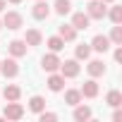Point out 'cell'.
<instances>
[{
    "label": "cell",
    "mask_w": 122,
    "mask_h": 122,
    "mask_svg": "<svg viewBox=\"0 0 122 122\" xmlns=\"http://www.w3.org/2000/svg\"><path fill=\"white\" fill-rule=\"evenodd\" d=\"M60 74L65 79H72L79 74V62L77 60H65V62H60Z\"/></svg>",
    "instance_id": "obj_3"
},
{
    "label": "cell",
    "mask_w": 122,
    "mask_h": 122,
    "mask_svg": "<svg viewBox=\"0 0 122 122\" xmlns=\"http://www.w3.org/2000/svg\"><path fill=\"white\" fill-rule=\"evenodd\" d=\"M108 17L112 19V24H120V22H122V7H112V10L108 12Z\"/></svg>",
    "instance_id": "obj_25"
},
{
    "label": "cell",
    "mask_w": 122,
    "mask_h": 122,
    "mask_svg": "<svg viewBox=\"0 0 122 122\" xmlns=\"http://www.w3.org/2000/svg\"><path fill=\"white\" fill-rule=\"evenodd\" d=\"M89 46H91V50H96V53H105V50L110 48V38L103 36V34H98V36H93V41H91Z\"/></svg>",
    "instance_id": "obj_7"
},
{
    "label": "cell",
    "mask_w": 122,
    "mask_h": 122,
    "mask_svg": "<svg viewBox=\"0 0 122 122\" xmlns=\"http://www.w3.org/2000/svg\"><path fill=\"white\" fill-rule=\"evenodd\" d=\"M89 19H103L105 15H108V7H105V3L103 0H91L89 3Z\"/></svg>",
    "instance_id": "obj_1"
},
{
    "label": "cell",
    "mask_w": 122,
    "mask_h": 122,
    "mask_svg": "<svg viewBox=\"0 0 122 122\" xmlns=\"http://www.w3.org/2000/svg\"><path fill=\"white\" fill-rule=\"evenodd\" d=\"M89 74L96 79V77H103L105 74V65H103V60H91V62H89Z\"/></svg>",
    "instance_id": "obj_14"
},
{
    "label": "cell",
    "mask_w": 122,
    "mask_h": 122,
    "mask_svg": "<svg viewBox=\"0 0 122 122\" xmlns=\"http://www.w3.org/2000/svg\"><path fill=\"white\" fill-rule=\"evenodd\" d=\"M70 10H72V3H70V0H55V12H57L60 17L70 15Z\"/></svg>",
    "instance_id": "obj_20"
},
{
    "label": "cell",
    "mask_w": 122,
    "mask_h": 122,
    "mask_svg": "<svg viewBox=\"0 0 122 122\" xmlns=\"http://www.w3.org/2000/svg\"><path fill=\"white\" fill-rule=\"evenodd\" d=\"M0 26H3V22H0Z\"/></svg>",
    "instance_id": "obj_32"
},
{
    "label": "cell",
    "mask_w": 122,
    "mask_h": 122,
    "mask_svg": "<svg viewBox=\"0 0 122 122\" xmlns=\"http://www.w3.org/2000/svg\"><path fill=\"white\" fill-rule=\"evenodd\" d=\"M65 103H70V105L81 103V91H79V89H70V91L65 93Z\"/></svg>",
    "instance_id": "obj_21"
},
{
    "label": "cell",
    "mask_w": 122,
    "mask_h": 122,
    "mask_svg": "<svg viewBox=\"0 0 122 122\" xmlns=\"http://www.w3.org/2000/svg\"><path fill=\"white\" fill-rule=\"evenodd\" d=\"M79 91H81V98H96V96H98V84H96V79L84 81V86H81Z\"/></svg>",
    "instance_id": "obj_10"
},
{
    "label": "cell",
    "mask_w": 122,
    "mask_h": 122,
    "mask_svg": "<svg viewBox=\"0 0 122 122\" xmlns=\"http://www.w3.org/2000/svg\"><path fill=\"white\" fill-rule=\"evenodd\" d=\"M0 72H3L7 79H12V77H17L19 74V67H17V60L15 57H10V60H3L0 62Z\"/></svg>",
    "instance_id": "obj_6"
},
{
    "label": "cell",
    "mask_w": 122,
    "mask_h": 122,
    "mask_svg": "<svg viewBox=\"0 0 122 122\" xmlns=\"http://www.w3.org/2000/svg\"><path fill=\"white\" fill-rule=\"evenodd\" d=\"M26 48H29L26 41H19V38H17V41H10V46H7V50H10L12 57H22V55H26Z\"/></svg>",
    "instance_id": "obj_9"
},
{
    "label": "cell",
    "mask_w": 122,
    "mask_h": 122,
    "mask_svg": "<svg viewBox=\"0 0 122 122\" xmlns=\"http://www.w3.org/2000/svg\"><path fill=\"white\" fill-rule=\"evenodd\" d=\"M24 41H26V46H41L43 43V36H41L38 29H29L26 36H24Z\"/></svg>",
    "instance_id": "obj_16"
},
{
    "label": "cell",
    "mask_w": 122,
    "mask_h": 122,
    "mask_svg": "<svg viewBox=\"0 0 122 122\" xmlns=\"http://www.w3.org/2000/svg\"><path fill=\"white\" fill-rule=\"evenodd\" d=\"M112 120H115V122H120V120H122V110H120V108H115V112H112Z\"/></svg>",
    "instance_id": "obj_28"
},
{
    "label": "cell",
    "mask_w": 122,
    "mask_h": 122,
    "mask_svg": "<svg viewBox=\"0 0 122 122\" xmlns=\"http://www.w3.org/2000/svg\"><path fill=\"white\" fill-rule=\"evenodd\" d=\"M89 15H84V12H74L72 15V26L79 31V29H89Z\"/></svg>",
    "instance_id": "obj_12"
},
{
    "label": "cell",
    "mask_w": 122,
    "mask_h": 122,
    "mask_svg": "<svg viewBox=\"0 0 122 122\" xmlns=\"http://www.w3.org/2000/svg\"><path fill=\"white\" fill-rule=\"evenodd\" d=\"M31 15H34V19H48V15H50L48 3H46V0H38V3L31 7Z\"/></svg>",
    "instance_id": "obj_8"
},
{
    "label": "cell",
    "mask_w": 122,
    "mask_h": 122,
    "mask_svg": "<svg viewBox=\"0 0 122 122\" xmlns=\"http://www.w3.org/2000/svg\"><path fill=\"white\" fill-rule=\"evenodd\" d=\"M41 67L46 70V72H57L60 70V57L50 50L48 55H43V60H41Z\"/></svg>",
    "instance_id": "obj_5"
},
{
    "label": "cell",
    "mask_w": 122,
    "mask_h": 122,
    "mask_svg": "<svg viewBox=\"0 0 122 122\" xmlns=\"http://www.w3.org/2000/svg\"><path fill=\"white\" fill-rule=\"evenodd\" d=\"M22 24H24V19H22L19 12H7V15L3 17V26H7L10 31H17Z\"/></svg>",
    "instance_id": "obj_4"
},
{
    "label": "cell",
    "mask_w": 122,
    "mask_h": 122,
    "mask_svg": "<svg viewBox=\"0 0 122 122\" xmlns=\"http://www.w3.org/2000/svg\"><path fill=\"white\" fill-rule=\"evenodd\" d=\"M115 62H122V46L115 48Z\"/></svg>",
    "instance_id": "obj_27"
},
{
    "label": "cell",
    "mask_w": 122,
    "mask_h": 122,
    "mask_svg": "<svg viewBox=\"0 0 122 122\" xmlns=\"http://www.w3.org/2000/svg\"><path fill=\"white\" fill-rule=\"evenodd\" d=\"M60 38H62L65 43H70V41H74L77 38V29L72 26V24H62V26H60V34H57Z\"/></svg>",
    "instance_id": "obj_13"
},
{
    "label": "cell",
    "mask_w": 122,
    "mask_h": 122,
    "mask_svg": "<svg viewBox=\"0 0 122 122\" xmlns=\"http://www.w3.org/2000/svg\"><path fill=\"white\" fill-rule=\"evenodd\" d=\"M48 48H50L53 53H60V50L65 48V41L60 38V36H50V38H48Z\"/></svg>",
    "instance_id": "obj_22"
},
{
    "label": "cell",
    "mask_w": 122,
    "mask_h": 122,
    "mask_svg": "<svg viewBox=\"0 0 122 122\" xmlns=\"http://www.w3.org/2000/svg\"><path fill=\"white\" fill-rule=\"evenodd\" d=\"M105 103H108V105H112V108H120V105H122V93H120V91H115V89H112V91H108Z\"/></svg>",
    "instance_id": "obj_19"
},
{
    "label": "cell",
    "mask_w": 122,
    "mask_h": 122,
    "mask_svg": "<svg viewBox=\"0 0 122 122\" xmlns=\"http://www.w3.org/2000/svg\"><path fill=\"white\" fill-rule=\"evenodd\" d=\"M62 86H65V77H62V74L50 72V77H48V89L57 93V91H62Z\"/></svg>",
    "instance_id": "obj_11"
},
{
    "label": "cell",
    "mask_w": 122,
    "mask_h": 122,
    "mask_svg": "<svg viewBox=\"0 0 122 122\" xmlns=\"http://www.w3.org/2000/svg\"><path fill=\"white\" fill-rule=\"evenodd\" d=\"M7 3H12V5H19V3H22V0H7Z\"/></svg>",
    "instance_id": "obj_30"
},
{
    "label": "cell",
    "mask_w": 122,
    "mask_h": 122,
    "mask_svg": "<svg viewBox=\"0 0 122 122\" xmlns=\"http://www.w3.org/2000/svg\"><path fill=\"white\" fill-rule=\"evenodd\" d=\"M103 3H112V0H103Z\"/></svg>",
    "instance_id": "obj_31"
},
{
    "label": "cell",
    "mask_w": 122,
    "mask_h": 122,
    "mask_svg": "<svg viewBox=\"0 0 122 122\" xmlns=\"http://www.w3.org/2000/svg\"><path fill=\"white\" fill-rule=\"evenodd\" d=\"M74 120L77 122H86V120H91V108L89 105H74Z\"/></svg>",
    "instance_id": "obj_15"
},
{
    "label": "cell",
    "mask_w": 122,
    "mask_h": 122,
    "mask_svg": "<svg viewBox=\"0 0 122 122\" xmlns=\"http://www.w3.org/2000/svg\"><path fill=\"white\" fill-rule=\"evenodd\" d=\"M5 7H7V0H0V12H3Z\"/></svg>",
    "instance_id": "obj_29"
},
{
    "label": "cell",
    "mask_w": 122,
    "mask_h": 122,
    "mask_svg": "<svg viewBox=\"0 0 122 122\" xmlns=\"http://www.w3.org/2000/svg\"><path fill=\"white\" fill-rule=\"evenodd\" d=\"M108 38H110V41H112V43H115V46H122V26H120V24H115V26H112V31H110V36H108Z\"/></svg>",
    "instance_id": "obj_23"
},
{
    "label": "cell",
    "mask_w": 122,
    "mask_h": 122,
    "mask_svg": "<svg viewBox=\"0 0 122 122\" xmlns=\"http://www.w3.org/2000/svg\"><path fill=\"white\" fill-rule=\"evenodd\" d=\"M3 96H5V101H19L22 89H19V86H15V84H7V86H5V91H3Z\"/></svg>",
    "instance_id": "obj_18"
},
{
    "label": "cell",
    "mask_w": 122,
    "mask_h": 122,
    "mask_svg": "<svg viewBox=\"0 0 122 122\" xmlns=\"http://www.w3.org/2000/svg\"><path fill=\"white\" fill-rule=\"evenodd\" d=\"M29 110L36 112V115H38L41 110H46V98H43V96H31V98H29Z\"/></svg>",
    "instance_id": "obj_17"
},
{
    "label": "cell",
    "mask_w": 122,
    "mask_h": 122,
    "mask_svg": "<svg viewBox=\"0 0 122 122\" xmlns=\"http://www.w3.org/2000/svg\"><path fill=\"white\" fill-rule=\"evenodd\" d=\"M38 120H41V122H55L57 115H55V112H46V110H41V112H38Z\"/></svg>",
    "instance_id": "obj_26"
},
{
    "label": "cell",
    "mask_w": 122,
    "mask_h": 122,
    "mask_svg": "<svg viewBox=\"0 0 122 122\" xmlns=\"http://www.w3.org/2000/svg\"><path fill=\"white\" fill-rule=\"evenodd\" d=\"M3 115H5L7 120H22V117H24V108H22V103H17V101H7Z\"/></svg>",
    "instance_id": "obj_2"
},
{
    "label": "cell",
    "mask_w": 122,
    "mask_h": 122,
    "mask_svg": "<svg viewBox=\"0 0 122 122\" xmlns=\"http://www.w3.org/2000/svg\"><path fill=\"white\" fill-rule=\"evenodd\" d=\"M74 53H77V60H86V57L91 55V46H89V43H79Z\"/></svg>",
    "instance_id": "obj_24"
}]
</instances>
